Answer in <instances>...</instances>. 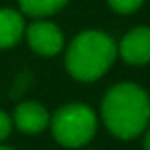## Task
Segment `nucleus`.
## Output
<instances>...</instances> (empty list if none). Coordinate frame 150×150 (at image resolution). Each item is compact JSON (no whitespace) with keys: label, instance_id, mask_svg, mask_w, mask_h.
<instances>
[{"label":"nucleus","instance_id":"nucleus-1","mask_svg":"<svg viewBox=\"0 0 150 150\" xmlns=\"http://www.w3.org/2000/svg\"><path fill=\"white\" fill-rule=\"evenodd\" d=\"M103 124L116 139L131 141L143 135L150 124V95L133 82H120L101 101Z\"/></svg>","mask_w":150,"mask_h":150},{"label":"nucleus","instance_id":"nucleus-2","mask_svg":"<svg viewBox=\"0 0 150 150\" xmlns=\"http://www.w3.org/2000/svg\"><path fill=\"white\" fill-rule=\"evenodd\" d=\"M118 57V44L103 30H84L76 34L65 53V67L78 82H95L110 70Z\"/></svg>","mask_w":150,"mask_h":150},{"label":"nucleus","instance_id":"nucleus-3","mask_svg":"<svg viewBox=\"0 0 150 150\" xmlns=\"http://www.w3.org/2000/svg\"><path fill=\"white\" fill-rule=\"evenodd\" d=\"M51 135L65 148H82L95 137L97 116L84 103H69L50 116Z\"/></svg>","mask_w":150,"mask_h":150},{"label":"nucleus","instance_id":"nucleus-4","mask_svg":"<svg viewBox=\"0 0 150 150\" xmlns=\"http://www.w3.org/2000/svg\"><path fill=\"white\" fill-rule=\"evenodd\" d=\"M27 44L34 53L42 55V57H53L65 48V34L55 23L48 19H36L25 27V36Z\"/></svg>","mask_w":150,"mask_h":150},{"label":"nucleus","instance_id":"nucleus-5","mask_svg":"<svg viewBox=\"0 0 150 150\" xmlns=\"http://www.w3.org/2000/svg\"><path fill=\"white\" fill-rule=\"evenodd\" d=\"M118 53L124 63L133 67H143L150 63V27H135L118 44Z\"/></svg>","mask_w":150,"mask_h":150},{"label":"nucleus","instance_id":"nucleus-6","mask_svg":"<svg viewBox=\"0 0 150 150\" xmlns=\"http://www.w3.org/2000/svg\"><path fill=\"white\" fill-rule=\"evenodd\" d=\"M50 116L51 114L46 110V106L38 101H23L15 106L11 122L21 133L36 135L50 125Z\"/></svg>","mask_w":150,"mask_h":150},{"label":"nucleus","instance_id":"nucleus-7","mask_svg":"<svg viewBox=\"0 0 150 150\" xmlns=\"http://www.w3.org/2000/svg\"><path fill=\"white\" fill-rule=\"evenodd\" d=\"M25 36V17L11 8H0V50L17 46Z\"/></svg>","mask_w":150,"mask_h":150},{"label":"nucleus","instance_id":"nucleus-8","mask_svg":"<svg viewBox=\"0 0 150 150\" xmlns=\"http://www.w3.org/2000/svg\"><path fill=\"white\" fill-rule=\"evenodd\" d=\"M19 11L34 19H46L61 11L69 4V0H17Z\"/></svg>","mask_w":150,"mask_h":150},{"label":"nucleus","instance_id":"nucleus-9","mask_svg":"<svg viewBox=\"0 0 150 150\" xmlns=\"http://www.w3.org/2000/svg\"><path fill=\"white\" fill-rule=\"evenodd\" d=\"M108 6L112 8L116 13H122V15H129L133 11H137L141 6H143L144 0H106Z\"/></svg>","mask_w":150,"mask_h":150},{"label":"nucleus","instance_id":"nucleus-10","mask_svg":"<svg viewBox=\"0 0 150 150\" xmlns=\"http://www.w3.org/2000/svg\"><path fill=\"white\" fill-rule=\"evenodd\" d=\"M11 129H13V122H11V116L4 110H0V143L6 141L8 137L11 135Z\"/></svg>","mask_w":150,"mask_h":150},{"label":"nucleus","instance_id":"nucleus-11","mask_svg":"<svg viewBox=\"0 0 150 150\" xmlns=\"http://www.w3.org/2000/svg\"><path fill=\"white\" fill-rule=\"evenodd\" d=\"M144 150H150V124H148V127L144 129Z\"/></svg>","mask_w":150,"mask_h":150},{"label":"nucleus","instance_id":"nucleus-12","mask_svg":"<svg viewBox=\"0 0 150 150\" xmlns=\"http://www.w3.org/2000/svg\"><path fill=\"white\" fill-rule=\"evenodd\" d=\"M0 150H13V148H10V146H2V144H0Z\"/></svg>","mask_w":150,"mask_h":150}]
</instances>
